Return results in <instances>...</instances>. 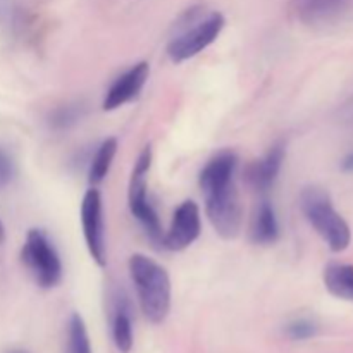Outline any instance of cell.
Returning a JSON list of instances; mask_svg holds the SVG:
<instances>
[{
  "label": "cell",
  "mask_w": 353,
  "mask_h": 353,
  "mask_svg": "<svg viewBox=\"0 0 353 353\" xmlns=\"http://www.w3.org/2000/svg\"><path fill=\"white\" fill-rule=\"evenodd\" d=\"M21 261L40 288H55L62 281V261L43 230H30L21 250Z\"/></svg>",
  "instance_id": "obj_5"
},
{
  "label": "cell",
  "mask_w": 353,
  "mask_h": 353,
  "mask_svg": "<svg viewBox=\"0 0 353 353\" xmlns=\"http://www.w3.org/2000/svg\"><path fill=\"white\" fill-rule=\"evenodd\" d=\"M286 157V148L283 143H276L269 148L268 154L262 159L252 162L245 171V178L250 188L255 192L265 193L274 186L279 172H281L283 162Z\"/></svg>",
  "instance_id": "obj_10"
},
{
  "label": "cell",
  "mask_w": 353,
  "mask_h": 353,
  "mask_svg": "<svg viewBox=\"0 0 353 353\" xmlns=\"http://www.w3.org/2000/svg\"><path fill=\"white\" fill-rule=\"evenodd\" d=\"M252 241L257 245H272L279 238V223L276 210L269 200H262L255 209L250 226Z\"/></svg>",
  "instance_id": "obj_13"
},
{
  "label": "cell",
  "mask_w": 353,
  "mask_h": 353,
  "mask_svg": "<svg viewBox=\"0 0 353 353\" xmlns=\"http://www.w3.org/2000/svg\"><path fill=\"white\" fill-rule=\"evenodd\" d=\"M226 19L221 12H205L202 6L190 7L174 24L176 33L168 43V55L179 64L195 57L219 38Z\"/></svg>",
  "instance_id": "obj_2"
},
{
  "label": "cell",
  "mask_w": 353,
  "mask_h": 353,
  "mask_svg": "<svg viewBox=\"0 0 353 353\" xmlns=\"http://www.w3.org/2000/svg\"><path fill=\"white\" fill-rule=\"evenodd\" d=\"M324 285L333 296L353 302V265L331 262L324 269Z\"/></svg>",
  "instance_id": "obj_14"
},
{
  "label": "cell",
  "mask_w": 353,
  "mask_h": 353,
  "mask_svg": "<svg viewBox=\"0 0 353 353\" xmlns=\"http://www.w3.org/2000/svg\"><path fill=\"white\" fill-rule=\"evenodd\" d=\"M117 154V140L116 138H107L97 148L95 157L92 159V164L88 169V181L92 185H99L109 174L110 165H112L114 157Z\"/></svg>",
  "instance_id": "obj_15"
},
{
  "label": "cell",
  "mask_w": 353,
  "mask_h": 353,
  "mask_svg": "<svg viewBox=\"0 0 353 353\" xmlns=\"http://www.w3.org/2000/svg\"><path fill=\"white\" fill-rule=\"evenodd\" d=\"M317 333V326L309 319H296L286 326V334L292 340H307Z\"/></svg>",
  "instance_id": "obj_18"
},
{
  "label": "cell",
  "mask_w": 353,
  "mask_h": 353,
  "mask_svg": "<svg viewBox=\"0 0 353 353\" xmlns=\"http://www.w3.org/2000/svg\"><path fill=\"white\" fill-rule=\"evenodd\" d=\"M10 353H28V352H24V350H14V352H10Z\"/></svg>",
  "instance_id": "obj_22"
},
{
  "label": "cell",
  "mask_w": 353,
  "mask_h": 353,
  "mask_svg": "<svg viewBox=\"0 0 353 353\" xmlns=\"http://www.w3.org/2000/svg\"><path fill=\"white\" fill-rule=\"evenodd\" d=\"M300 207L310 226L317 231L333 252L347 250L352 241V231L347 221L334 209L331 196L319 186H309L302 192Z\"/></svg>",
  "instance_id": "obj_4"
},
{
  "label": "cell",
  "mask_w": 353,
  "mask_h": 353,
  "mask_svg": "<svg viewBox=\"0 0 353 353\" xmlns=\"http://www.w3.org/2000/svg\"><path fill=\"white\" fill-rule=\"evenodd\" d=\"M152 165V147H147L141 150L138 155V161L134 164L133 172H131L130 181V192H128V203H130V210L133 214L134 219L140 223L147 236L154 241L155 245H162V226L161 219H159L157 212H155L154 205L150 203L147 196V176Z\"/></svg>",
  "instance_id": "obj_6"
},
{
  "label": "cell",
  "mask_w": 353,
  "mask_h": 353,
  "mask_svg": "<svg viewBox=\"0 0 353 353\" xmlns=\"http://www.w3.org/2000/svg\"><path fill=\"white\" fill-rule=\"evenodd\" d=\"M353 0H292L293 10L302 23L323 26L340 19Z\"/></svg>",
  "instance_id": "obj_11"
},
{
  "label": "cell",
  "mask_w": 353,
  "mask_h": 353,
  "mask_svg": "<svg viewBox=\"0 0 353 353\" xmlns=\"http://www.w3.org/2000/svg\"><path fill=\"white\" fill-rule=\"evenodd\" d=\"M83 116V107L74 103V105H62L55 109L50 114V126L54 130H68V128L74 126Z\"/></svg>",
  "instance_id": "obj_17"
},
{
  "label": "cell",
  "mask_w": 353,
  "mask_h": 353,
  "mask_svg": "<svg viewBox=\"0 0 353 353\" xmlns=\"http://www.w3.org/2000/svg\"><path fill=\"white\" fill-rule=\"evenodd\" d=\"M202 231L200 207L193 200H185L172 216L171 228L162 238V247L171 252H181L195 243Z\"/></svg>",
  "instance_id": "obj_8"
},
{
  "label": "cell",
  "mask_w": 353,
  "mask_h": 353,
  "mask_svg": "<svg viewBox=\"0 0 353 353\" xmlns=\"http://www.w3.org/2000/svg\"><path fill=\"white\" fill-rule=\"evenodd\" d=\"M341 169H343L345 172H353V152L343 159V162H341Z\"/></svg>",
  "instance_id": "obj_20"
},
{
  "label": "cell",
  "mask_w": 353,
  "mask_h": 353,
  "mask_svg": "<svg viewBox=\"0 0 353 353\" xmlns=\"http://www.w3.org/2000/svg\"><path fill=\"white\" fill-rule=\"evenodd\" d=\"M81 224L85 234L86 248L92 255L93 262L99 268L107 264L105 233H103L102 217V195L97 188L88 190L81 202Z\"/></svg>",
  "instance_id": "obj_7"
},
{
  "label": "cell",
  "mask_w": 353,
  "mask_h": 353,
  "mask_svg": "<svg viewBox=\"0 0 353 353\" xmlns=\"http://www.w3.org/2000/svg\"><path fill=\"white\" fill-rule=\"evenodd\" d=\"M236 154L223 150L207 162L199 176L205 214L216 233L224 240L236 238L243 223V209L236 188Z\"/></svg>",
  "instance_id": "obj_1"
},
{
  "label": "cell",
  "mask_w": 353,
  "mask_h": 353,
  "mask_svg": "<svg viewBox=\"0 0 353 353\" xmlns=\"http://www.w3.org/2000/svg\"><path fill=\"white\" fill-rule=\"evenodd\" d=\"M3 240H6V228H3L2 221H0V243H3Z\"/></svg>",
  "instance_id": "obj_21"
},
{
  "label": "cell",
  "mask_w": 353,
  "mask_h": 353,
  "mask_svg": "<svg viewBox=\"0 0 353 353\" xmlns=\"http://www.w3.org/2000/svg\"><path fill=\"white\" fill-rule=\"evenodd\" d=\"M16 176V164L9 152L0 147V190L7 188Z\"/></svg>",
  "instance_id": "obj_19"
},
{
  "label": "cell",
  "mask_w": 353,
  "mask_h": 353,
  "mask_svg": "<svg viewBox=\"0 0 353 353\" xmlns=\"http://www.w3.org/2000/svg\"><path fill=\"white\" fill-rule=\"evenodd\" d=\"M65 353H92L88 330L79 314H72L68 324V343Z\"/></svg>",
  "instance_id": "obj_16"
},
{
  "label": "cell",
  "mask_w": 353,
  "mask_h": 353,
  "mask_svg": "<svg viewBox=\"0 0 353 353\" xmlns=\"http://www.w3.org/2000/svg\"><path fill=\"white\" fill-rule=\"evenodd\" d=\"M148 76H150V64L148 62L141 61L138 64L131 65L107 90L105 99H103L102 103L103 110H109L110 112V110L121 109L123 105L138 99L141 90L147 85Z\"/></svg>",
  "instance_id": "obj_9"
},
{
  "label": "cell",
  "mask_w": 353,
  "mask_h": 353,
  "mask_svg": "<svg viewBox=\"0 0 353 353\" xmlns=\"http://www.w3.org/2000/svg\"><path fill=\"white\" fill-rule=\"evenodd\" d=\"M110 333L112 341L121 353H130L133 348V316L131 303L123 292L112 296L110 305Z\"/></svg>",
  "instance_id": "obj_12"
},
{
  "label": "cell",
  "mask_w": 353,
  "mask_h": 353,
  "mask_svg": "<svg viewBox=\"0 0 353 353\" xmlns=\"http://www.w3.org/2000/svg\"><path fill=\"white\" fill-rule=\"evenodd\" d=\"M140 307L150 323L161 324L171 310V279L154 259L134 254L128 262Z\"/></svg>",
  "instance_id": "obj_3"
}]
</instances>
